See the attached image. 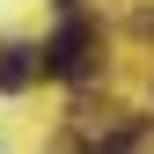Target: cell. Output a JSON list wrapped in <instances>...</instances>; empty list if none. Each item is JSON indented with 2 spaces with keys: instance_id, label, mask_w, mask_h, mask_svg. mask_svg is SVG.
I'll return each mask as SVG.
<instances>
[{
  "instance_id": "6da1fadb",
  "label": "cell",
  "mask_w": 154,
  "mask_h": 154,
  "mask_svg": "<svg viewBox=\"0 0 154 154\" xmlns=\"http://www.w3.org/2000/svg\"><path fill=\"white\" fill-rule=\"evenodd\" d=\"M88 51H95V29L81 22V15H66V29L37 51V73H51V81H81V73H88Z\"/></svg>"
},
{
  "instance_id": "3957f363",
  "label": "cell",
  "mask_w": 154,
  "mask_h": 154,
  "mask_svg": "<svg viewBox=\"0 0 154 154\" xmlns=\"http://www.w3.org/2000/svg\"><path fill=\"white\" fill-rule=\"evenodd\" d=\"M88 154H132V132H118V140H103V147H88Z\"/></svg>"
},
{
  "instance_id": "7a4b0ae2",
  "label": "cell",
  "mask_w": 154,
  "mask_h": 154,
  "mask_svg": "<svg viewBox=\"0 0 154 154\" xmlns=\"http://www.w3.org/2000/svg\"><path fill=\"white\" fill-rule=\"evenodd\" d=\"M29 73H37V51H0V88H29Z\"/></svg>"
}]
</instances>
